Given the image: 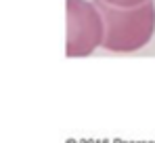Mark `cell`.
<instances>
[{
  "label": "cell",
  "mask_w": 155,
  "mask_h": 143,
  "mask_svg": "<svg viewBox=\"0 0 155 143\" xmlns=\"http://www.w3.org/2000/svg\"><path fill=\"white\" fill-rule=\"evenodd\" d=\"M105 19L103 48L111 53H134L155 34V2L147 0L138 6H115L94 0Z\"/></svg>",
  "instance_id": "cell-1"
},
{
  "label": "cell",
  "mask_w": 155,
  "mask_h": 143,
  "mask_svg": "<svg viewBox=\"0 0 155 143\" xmlns=\"http://www.w3.org/2000/svg\"><path fill=\"white\" fill-rule=\"evenodd\" d=\"M105 19L94 0H67V57H88L103 47Z\"/></svg>",
  "instance_id": "cell-2"
},
{
  "label": "cell",
  "mask_w": 155,
  "mask_h": 143,
  "mask_svg": "<svg viewBox=\"0 0 155 143\" xmlns=\"http://www.w3.org/2000/svg\"><path fill=\"white\" fill-rule=\"evenodd\" d=\"M105 2L115 4V6H138V4H143L147 0H105Z\"/></svg>",
  "instance_id": "cell-3"
}]
</instances>
